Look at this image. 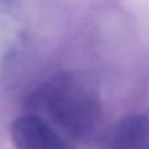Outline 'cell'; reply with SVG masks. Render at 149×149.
I'll return each instance as SVG.
<instances>
[{
    "mask_svg": "<svg viewBox=\"0 0 149 149\" xmlns=\"http://www.w3.org/2000/svg\"><path fill=\"white\" fill-rule=\"evenodd\" d=\"M110 149H149V118L131 114L116 123Z\"/></svg>",
    "mask_w": 149,
    "mask_h": 149,
    "instance_id": "3",
    "label": "cell"
},
{
    "mask_svg": "<svg viewBox=\"0 0 149 149\" xmlns=\"http://www.w3.org/2000/svg\"><path fill=\"white\" fill-rule=\"evenodd\" d=\"M26 107L73 139L90 136L102 110L95 79L80 71L60 73L42 84L29 95Z\"/></svg>",
    "mask_w": 149,
    "mask_h": 149,
    "instance_id": "1",
    "label": "cell"
},
{
    "mask_svg": "<svg viewBox=\"0 0 149 149\" xmlns=\"http://www.w3.org/2000/svg\"><path fill=\"white\" fill-rule=\"evenodd\" d=\"M10 137L17 149H76L51 123L30 113L12 123Z\"/></svg>",
    "mask_w": 149,
    "mask_h": 149,
    "instance_id": "2",
    "label": "cell"
}]
</instances>
